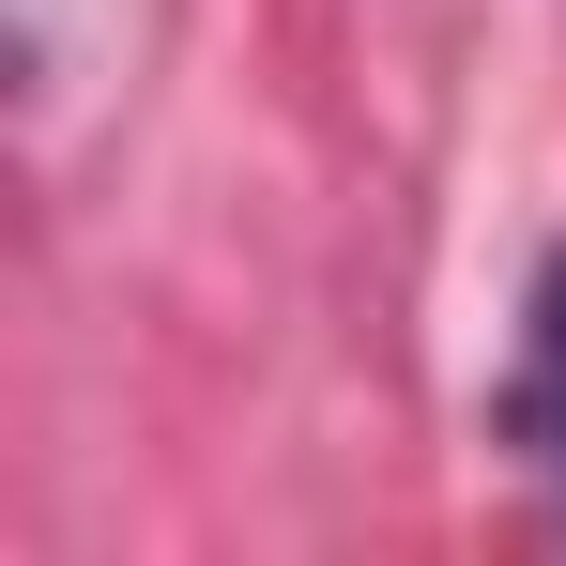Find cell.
Returning <instances> with one entry per match:
<instances>
[{"mask_svg": "<svg viewBox=\"0 0 566 566\" xmlns=\"http://www.w3.org/2000/svg\"><path fill=\"white\" fill-rule=\"evenodd\" d=\"M521 444L566 474V261L536 276V322H521Z\"/></svg>", "mask_w": 566, "mask_h": 566, "instance_id": "cell-1", "label": "cell"}]
</instances>
